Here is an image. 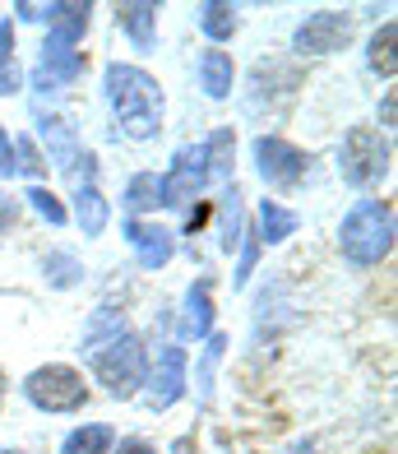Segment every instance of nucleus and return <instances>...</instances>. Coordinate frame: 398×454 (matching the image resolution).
I'll use <instances>...</instances> for the list:
<instances>
[{
    "mask_svg": "<svg viewBox=\"0 0 398 454\" xmlns=\"http://www.w3.org/2000/svg\"><path fill=\"white\" fill-rule=\"evenodd\" d=\"M237 10L232 5H222V0H208V5H199V28H204V37L208 43H227V37L237 33Z\"/></svg>",
    "mask_w": 398,
    "mask_h": 454,
    "instance_id": "obj_24",
    "label": "nucleus"
},
{
    "mask_svg": "<svg viewBox=\"0 0 398 454\" xmlns=\"http://www.w3.org/2000/svg\"><path fill=\"white\" fill-rule=\"evenodd\" d=\"M14 218H19V204H14L5 191H0V237H5L10 227H14Z\"/></svg>",
    "mask_w": 398,
    "mask_h": 454,
    "instance_id": "obj_33",
    "label": "nucleus"
},
{
    "mask_svg": "<svg viewBox=\"0 0 398 454\" xmlns=\"http://www.w3.org/2000/svg\"><path fill=\"white\" fill-rule=\"evenodd\" d=\"M394 172V149L380 130L371 126H352L339 144V176L352 185V191H371Z\"/></svg>",
    "mask_w": 398,
    "mask_h": 454,
    "instance_id": "obj_4",
    "label": "nucleus"
},
{
    "mask_svg": "<svg viewBox=\"0 0 398 454\" xmlns=\"http://www.w3.org/2000/svg\"><path fill=\"white\" fill-rule=\"evenodd\" d=\"M394 43H398V28H394V24H385L380 33L371 37V47H366V66H371L375 74H385V79H394V70H398V60H394Z\"/></svg>",
    "mask_w": 398,
    "mask_h": 454,
    "instance_id": "obj_25",
    "label": "nucleus"
},
{
    "mask_svg": "<svg viewBox=\"0 0 398 454\" xmlns=\"http://www.w3.org/2000/svg\"><path fill=\"white\" fill-rule=\"evenodd\" d=\"M125 241H130V251L144 270H162V264L176 255V232L172 227H158V223L125 218Z\"/></svg>",
    "mask_w": 398,
    "mask_h": 454,
    "instance_id": "obj_10",
    "label": "nucleus"
},
{
    "mask_svg": "<svg viewBox=\"0 0 398 454\" xmlns=\"http://www.w3.org/2000/svg\"><path fill=\"white\" fill-rule=\"evenodd\" d=\"M42 278H47L51 287H74V283H83V264L70 251H51L47 260H42Z\"/></svg>",
    "mask_w": 398,
    "mask_h": 454,
    "instance_id": "obj_26",
    "label": "nucleus"
},
{
    "mask_svg": "<svg viewBox=\"0 0 398 454\" xmlns=\"http://www.w3.org/2000/svg\"><path fill=\"white\" fill-rule=\"evenodd\" d=\"M79 74H83V51L47 43V47H42L37 70H33V89L37 93H60V89H70Z\"/></svg>",
    "mask_w": 398,
    "mask_h": 454,
    "instance_id": "obj_12",
    "label": "nucleus"
},
{
    "mask_svg": "<svg viewBox=\"0 0 398 454\" xmlns=\"http://www.w3.org/2000/svg\"><path fill=\"white\" fill-rule=\"evenodd\" d=\"M19 168H14V139H10V130L0 126V176H14Z\"/></svg>",
    "mask_w": 398,
    "mask_h": 454,
    "instance_id": "obj_31",
    "label": "nucleus"
},
{
    "mask_svg": "<svg viewBox=\"0 0 398 454\" xmlns=\"http://www.w3.org/2000/svg\"><path fill=\"white\" fill-rule=\"evenodd\" d=\"M222 348H227L222 334H208V339H204V357H199V371H195L199 399H208V385H214V371H218V362H222Z\"/></svg>",
    "mask_w": 398,
    "mask_h": 454,
    "instance_id": "obj_28",
    "label": "nucleus"
},
{
    "mask_svg": "<svg viewBox=\"0 0 398 454\" xmlns=\"http://www.w3.org/2000/svg\"><path fill=\"white\" fill-rule=\"evenodd\" d=\"M14 14L24 19V24H47L51 5H28V0H19V5H14Z\"/></svg>",
    "mask_w": 398,
    "mask_h": 454,
    "instance_id": "obj_32",
    "label": "nucleus"
},
{
    "mask_svg": "<svg viewBox=\"0 0 398 454\" xmlns=\"http://www.w3.org/2000/svg\"><path fill=\"white\" fill-rule=\"evenodd\" d=\"M380 121H385V126H394V93L385 98V107H380Z\"/></svg>",
    "mask_w": 398,
    "mask_h": 454,
    "instance_id": "obj_35",
    "label": "nucleus"
},
{
    "mask_svg": "<svg viewBox=\"0 0 398 454\" xmlns=\"http://www.w3.org/2000/svg\"><path fill=\"white\" fill-rule=\"evenodd\" d=\"M232 84H237V66H232V56L227 51H218V47H208L204 56H199V89L208 93V98H232Z\"/></svg>",
    "mask_w": 398,
    "mask_h": 454,
    "instance_id": "obj_16",
    "label": "nucleus"
},
{
    "mask_svg": "<svg viewBox=\"0 0 398 454\" xmlns=\"http://www.w3.org/2000/svg\"><path fill=\"white\" fill-rule=\"evenodd\" d=\"M339 251L347 264L371 270V264L389 260L394 251V209L389 200H357L339 223Z\"/></svg>",
    "mask_w": 398,
    "mask_h": 454,
    "instance_id": "obj_2",
    "label": "nucleus"
},
{
    "mask_svg": "<svg viewBox=\"0 0 398 454\" xmlns=\"http://www.w3.org/2000/svg\"><path fill=\"white\" fill-rule=\"evenodd\" d=\"M28 204H33V209H37L42 218H47L51 227H60V223H66V204H60V200L47 191V185H33V191H28Z\"/></svg>",
    "mask_w": 398,
    "mask_h": 454,
    "instance_id": "obj_29",
    "label": "nucleus"
},
{
    "mask_svg": "<svg viewBox=\"0 0 398 454\" xmlns=\"http://www.w3.org/2000/svg\"><path fill=\"white\" fill-rule=\"evenodd\" d=\"M102 93H107L116 130L125 139H153L162 130V89L149 70L112 60L107 74H102Z\"/></svg>",
    "mask_w": 398,
    "mask_h": 454,
    "instance_id": "obj_1",
    "label": "nucleus"
},
{
    "mask_svg": "<svg viewBox=\"0 0 398 454\" xmlns=\"http://www.w3.org/2000/svg\"><path fill=\"white\" fill-rule=\"evenodd\" d=\"M116 28L130 37L139 51H149V47H153V37H158V5H149V0H135V5H116Z\"/></svg>",
    "mask_w": 398,
    "mask_h": 454,
    "instance_id": "obj_15",
    "label": "nucleus"
},
{
    "mask_svg": "<svg viewBox=\"0 0 398 454\" xmlns=\"http://www.w3.org/2000/svg\"><path fill=\"white\" fill-rule=\"evenodd\" d=\"M24 399L37 412H79L83 403H89V385H83V376L74 366L51 362V366H37L24 380Z\"/></svg>",
    "mask_w": 398,
    "mask_h": 454,
    "instance_id": "obj_5",
    "label": "nucleus"
},
{
    "mask_svg": "<svg viewBox=\"0 0 398 454\" xmlns=\"http://www.w3.org/2000/svg\"><path fill=\"white\" fill-rule=\"evenodd\" d=\"M347 43H352V14L347 10H316L292 33V51L297 56H333Z\"/></svg>",
    "mask_w": 398,
    "mask_h": 454,
    "instance_id": "obj_7",
    "label": "nucleus"
},
{
    "mask_svg": "<svg viewBox=\"0 0 398 454\" xmlns=\"http://www.w3.org/2000/svg\"><path fill=\"white\" fill-rule=\"evenodd\" d=\"M89 362H93L98 385L107 389L112 399H135L144 376H149V353H144V339L130 334V329L116 334L112 343H102L98 353H89Z\"/></svg>",
    "mask_w": 398,
    "mask_h": 454,
    "instance_id": "obj_3",
    "label": "nucleus"
},
{
    "mask_svg": "<svg viewBox=\"0 0 398 454\" xmlns=\"http://www.w3.org/2000/svg\"><path fill=\"white\" fill-rule=\"evenodd\" d=\"M181 334L185 339H208V334H214V293H208V278H195L191 287H185Z\"/></svg>",
    "mask_w": 398,
    "mask_h": 454,
    "instance_id": "obj_13",
    "label": "nucleus"
},
{
    "mask_svg": "<svg viewBox=\"0 0 398 454\" xmlns=\"http://www.w3.org/2000/svg\"><path fill=\"white\" fill-rule=\"evenodd\" d=\"M255 172L264 185H274V191H297V185L310 176V158L306 149H297V144H287L283 135H260L255 139Z\"/></svg>",
    "mask_w": 398,
    "mask_h": 454,
    "instance_id": "obj_6",
    "label": "nucleus"
},
{
    "mask_svg": "<svg viewBox=\"0 0 398 454\" xmlns=\"http://www.w3.org/2000/svg\"><path fill=\"white\" fill-rule=\"evenodd\" d=\"M232 153H237V135L227 130V126L204 139V168H208V181H232Z\"/></svg>",
    "mask_w": 398,
    "mask_h": 454,
    "instance_id": "obj_21",
    "label": "nucleus"
},
{
    "mask_svg": "<svg viewBox=\"0 0 398 454\" xmlns=\"http://www.w3.org/2000/svg\"><path fill=\"white\" fill-rule=\"evenodd\" d=\"M208 185V168H204V144H185L176 149L172 168L162 172V204H172V209H185L199 191Z\"/></svg>",
    "mask_w": 398,
    "mask_h": 454,
    "instance_id": "obj_8",
    "label": "nucleus"
},
{
    "mask_svg": "<svg viewBox=\"0 0 398 454\" xmlns=\"http://www.w3.org/2000/svg\"><path fill=\"white\" fill-rule=\"evenodd\" d=\"M241 241H246V204H241L237 181H227V191H222V237H218V246L232 255V251H241Z\"/></svg>",
    "mask_w": 398,
    "mask_h": 454,
    "instance_id": "obj_19",
    "label": "nucleus"
},
{
    "mask_svg": "<svg viewBox=\"0 0 398 454\" xmlns=\"http://www.w3.org/2000/svg\"><path fill=\"white\" fill-rule=\"evenodd\" d=\"M116 454H158V450H153L149 441H139V436H130V441H121V445H116Z\"/></svg>",
    "mask_w": 398,
    "mask_h": 454,
    "instance_id": "obj_34",
    "label": "nucleus"
},
{
    "mask_svg": "<svg viewBox=\"0 0 398 454\" xmlns=\"http://www.w3.org/2000/svg\"><path fill=\"white\" fill-rule=\"evenodd\" d=\"M33 121H37V139L47 144V158L70 176V172H74V162L83 158L79 139H74V126H70V116H60V112H33Z\"/></svg>",
    "mask_w": 398,
    "mask_h": 454,
    "instance_id": "obj_11",
    "label": "nucleus"
},
{
    "mask_svg": "<svg viewBox=\"0 0 398 454\" xmlns=\"http://www.w3.org/2000/svg\"><path fill=\"white\" fill-rule=\"evenodd\" d=\"M0 454H24V450H0Z\"/></svg>",
    "mask_w": 398,
    "mask_h": 454,
    "instance_id": "obj_37",
    "label": "nucleus"
},
{
    "mask_svg": "<svg viewBox=\"0 0 398 454\" xmlns=\"http://www.w3.org/2000/svg\"><path fill=\"white\" fill-rule=\"evenodd\" d=\"M301 227V218L292 214V209H283L278 200H264L260 204V237L255 241H264V246H283L292 232Z\"/></svg>",
    "mask_w": 398,
    "mask_h": 454,
    "instance_id": "obj_20",
    "label": "nucleus"
},
{
    "mask_svg": "<svg viewBox=\"0 0 398 454\" xmlns=\"http://www.w3.org/2000/svg\"><path fill=\"white\" fill-rule=\"evenodd\" d=\"M19 93V60H14V28L0 19V98Z\"/></svg>",
    "mask_w": 398,
    "mask_h": 454,
    "instance_id": "obj_27",
    "label": "nucleus"
},
{
    "mask_svg": "<svg viewBox=\"0 0 398 454\" xmlns=\"http://www.w3.org/2000/svg\"><path fill=\"white\" fill-rule=\"evenodd\" d=\"M14 168L28 172V176H42V172H47V162H42V153H37L33 139H19V144H14Z\"/></svg>",
    "mask_w": 398,
    "mask_h": 454,
    "instance_id": "obj_30",
    "label": "nucleus"
},
{
    "mask_svg": "<svg viewBox=\"0 0 398 454\" xmlns=\"http://www.w3.org/2000/svg\"><path fill=\"white\" fill-rule=\"evenodd\" d=\"M116 334H125V316L116 311V306H98L93 320L83 325V353H98V348L112 343Z\"/></svg>",
    "mask_w": 398,
    "mask_h": 454,
    "instance_id": "obj_22",
    "label": "nucleus"
},
{
    "mask_svg": "<svg viewBox=\"0 0 398 454\" xmlns=\"http://www.w3.org/2000/svg\"><path fill=\"white\" fill-rule=\"evenodd\" d=\"M74 218H79V227H83V237H102V232H107L112 204L102 200L98 185H74Z\"/></svg>",
    "mask_w": 398,
    "mask_h": 454,
    "instance_id": "obj_17",
    "label": "nucleus"
},
{
    "mask_svg": "<svg viewBox=\"0 0 398 454\" xmlns=\"http://www.w3.org/2000/svg\"><path fill=\"white\" fill-rule=\"evenodd\" d=\"M116 436H112V427H102V422H89V427H74L66 445H60V454H112Z\"/></svg>",
    "mask_w": 398,
    "mask_h": 454,
    "instance_id": "obj_23",
    "label": "nucleus"
},
{
    "mask_svg": "<svg viewBox=\"0 0 398 454\" xmlns=\"http://www.w3.org/2000/svg\"><path fill=\"white\" fill-rule=\"evenodd\" d=\"M0 399H5V371H0Z\"/></svg>",
    "mask_w": 398,
    "mask_h": 454,
    "instance_id": "obj_36",
    "label": "nucleus"
},
{
    "mask_svg": "<svg viewBox=\"0 0 398 454\" xmlns=\"http://www.w3.org/2000/svg\"><path fill=\"white\" fill-rule=\"evenodd\" d=\"M185 348L176 343H162L158 348V362L149 366V376H144V385H149V408L153 412H167L172 403L185 399Z\"/></svg>",
    "mask_w": 398,
    "mask_h": 454,
    "instance_id": "obj_9",
    "label": "nucleus"
},
{
    "mask_svg": "<svg viewBox=\"0 0 398 454\" xmlns=\"http://www.w3.org/2000/svg\"><path fill=\"white\" fill-rule=\"evenodd\" d=\"M89 19H93V5H51L47 14V43L51 47H74L83 43V33H89Z\"/></svg>",
    "mask_w": 398,
    "mask_h": 454,
    "instance_id": "obj_14",
    "label": "nucleus"
},
{
    "mask_svg": "<svg viewBox=\"0 0 398 454\" xmlns=\"http://www.w3.org/2000/svg\"><path fill=\"white\" fill-rule=\"evenodd\" d=\"M121 204H125V214H130V218L158 209V204H162V176L158 172H135L130 181H125Z\"/></svg>",
    "mask_w": 398,
    "mask_h": 454,
    "instance_id": "obj_18",
    "label": "nucleus"
}]
</instances>
